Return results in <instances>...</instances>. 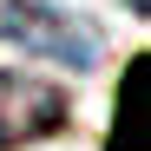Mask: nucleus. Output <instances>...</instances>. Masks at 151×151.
Here are the masks:
<instances>
[{
  "instance_id": "obj_1",
  "label": "nucleus",
  "mask_w": 151,
  "mask_h": 151,
  "mask_svg": "<svg viewBox=\"0 0 151 151\" xmlns=\"http://www.w3.org/2000/svg\"><path fill=\"white\" fill-rule=\"evenodd\" d=\"M72 125V99L66 86L40 79V72H0V151H20V145H40Z\"/></svg>"
},
{
  "instance_id": "obj_2",
  "label": "nucleus",
  "mask_w": 151,
  "mask_h": 151,
  "mask_svg": "<svg viewBox=\"0 0 151 151\" xmlns=\"http://www.w3.org/2000/svg\"><path fill=\"white\" fill-rule=\"evenodd\" d=\"M0 33H7L20 53L66 59L72 72H92V66H99V40L79 27V20H66L59 7H46V0H7V13H0Z\"/></svg>"
},
{
  "instance_id": "obj_3",
  "label": "nucleus",
  "mask_w": 151,
  "mask_h": 151,
  "mask_svg": "<svg viewBox=\"0 0 151 151\" xmlns=\"http://www.w3.org/2000/svg\"><path fill=\"white\" fill-rule=\"evenodd\" d=\"M138 86H145V59H125L118 112H112V151H145V138H138Z\"/></svg>"
},
{
  "instance_id": "obj_4",
  "label": "nucleus",
  "mask_w": 151,
  "mask_h": 151,
  "mask_svg": "<svg viewBox=\"0 0 151 151\" xmlns=\"http://www.w3.org/2000/svg\"><path fill=\"white\" fill-rule=\"evenodd\" d=\"M125 7H132V13H145V7H151V0H125Z\"/></svg>"
}]
</instances>
